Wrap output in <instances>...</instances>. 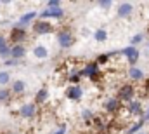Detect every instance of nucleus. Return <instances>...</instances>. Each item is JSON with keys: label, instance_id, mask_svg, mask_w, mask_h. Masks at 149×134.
<instances>
[{"label": "nucleus", "instance_id": "f704fd0d", "mask_svg": "<svg viewBox=\"0 0 149 134\" xmlns=\"http://www.w3.org/2000/svg\"><path fill=\"white\" fill-rule=\"evenodd\" d=\"M139 134H148V133H139Z\"/></svg>", "mask_w": 149, "mask_h": 134}, {"label": "nucleus", "instance_id": "a878e982", "mask_svg": "<svg viewBox=\"0 0 149 134\" xmlns=\"http://www.w3.org/2000/svg\"><path fill=\"white\" fill-rule=\"evenodd\" d=\"M111 59V56H109V52H104V54H99L97 56V59H95V63L99 65V66H102V65H106L108 61Z\"/></svg>", "mask_w": 149, "mask_h": 134}, {"label": "nucleus", "instance_id": "9d476101", "mask_svg": "<svg viewBox=\"0 0 149 134\" xmlns=\"http://www.w3.org/2000/svg\"><path fill=\"white\" fill-rule=\"evenodd\" d=\"M134 14V4L130 2H120L118 7H116V16L125 19V18H130Z\"/></svg>", "mask_w": 149, "mask_h": 134}, {"label": "nucleus", "instance_id": "4468645a", "mask_svg": "<svg viewBox=\"0 0 149 134\" xmlns=\"http://www.w3.org/2000/svg\"><path fill=\"white\" fill-rule=\"evenodd\" d=\"M81 78H83V70L81 68H71V71L68 75V82L71 85H80Z\"/></svg>", "mask_w": 149, "mask_h": 134}, {"label": "nucleus", "instance_id": "c9c22d12", "mask_svg": "<svg viewBox=\"0 0 149 134\" xmlns=\"http://www.w3.org/2000/svg\"><path fill=\"white\" fill-rule=\"evenodd\" d=\"M0 5H2V4H0Z\"/></svg>", "mask_w": 149, "mask_h": 134}, {"label": "nucleus", "instance_id": "423d86ee", "mask_svg": "<svg viewBox=\"0 0 149 134\" xmlns=\"http://www.w3.org/2000/svg\"><path fill=\"white\" fill-rule=\"evenodd\" d=\"M26 37H28V32H26L24 26L14 25L12 30H10V35H9V40H12L14 45H17V44H23V42L26 40Z\"/></svg>", "mask_w": 149, "mask_h": 134}, {"label": "nucleus", "instance_id": "f3484780", "mask_svg": "<svg viewBox=\"0 0 149 134\" xmlns=\"http://www.w3.org/2000/svg\"><path fill=\"white\" fill-rule=\"evenodd\" d=\"M49 96H50V92H49L47 87L38 89L37 94H35V104H43V103H47V101H49Z\"/></svg>", "mask_w": 149, "mask_h": 134}, {"label": "nucleus", "instance_id": "7ed1b4c3", "mask_svg": "<svg viewBox=\"0 0 149 134\" xmlns=\"http://www.w3.org/2000/svg\"><path fill=\"white\" fill-rule=\"evenodd\" d=\"M38 115V104H35V101L31 103H24L19 106V117L24 120H33Z\"/></svg>", "mask_w": 149, "mask_h": 134}, {"label": "nucleus", "instance_id": "b1692460", "mask_svg": "<svg viewBox=\"0 0 149 134\" xmlns=\"http://www.w3.org/2000/svg\"><path fill=\"white\" fill-rule=\"evenodd\" d=\"M94 40H95V42H106V40H108V32H106L104 28L95 30V32H94Z\"/></svg>", "mask_w": 149, "mask_h": 134}, {"label": "nucleus", "instance_id": "20e7f679", "mask_svg": "<svg viewBox=\"0 0 149 134\" xmlns=\"http://www.w3.org/2000/svg\"><path fill=\"white\" fill-rule=\"evenodd\" d=\"M81 70H83V77L88 78V80H92V82H97V80L101 78V66H99L95 61L87 63Z\"/></svg>", "mask_w": 149, "mask_h": 134}, {"label": "nucleus", "instance_id": "aec40b11", "mask_svg": "<svg viewBox=\"0 0 149 134\" xmlns=\"http://www.w3.org/2000/svg\"><path fill=\"white\" fill-rule=\"evenodd\" d=\"M146 126V120L144 118H139L137 122H134L128 129H127V134H139V133H142V127Z\"/></svg>", "mask_w": 149, "mask_h": 134}, {"label": "nucleus", "instance_id": "5701e85b", "mask_svg": "<svg viewBox=\"0 0 149 134\" xmlns=\"http://www.w3.org/2000/svg\"><path fill=\"white\" fill-rule=\"evenodd\" d=\"M10 98H12V91L9 87H0V103L5 104L10 101Z\"/></svg>", "mask_w": 149, "mask_h": 134}, {"label": "nucleus", "instance_id": "c85d7f7f", "mask_svg": "<svg viewBox=\"0 0 149 134\" xmlns=\"http://www.w3.org/2000/svg\"><path fill=\"white\" fill-rule=\"evenodd\" d=\"M47 7H50V9H57V7H63V5H61L59 0H49V2H47Z\"/></svg>", "mask_w": 149, "mask_h": 134}, {"label": "nucleus", "instance_id": "9b49d317", "mask_svg": "<svg viewBox=\"0 0 149 134\" xmlns=\"http://www.w3.org/2000/svg\"><path fill=\"white\" fill-rule=\"evenodd\" d=\"M127 111H128V115H135V117H139V118H142L144 113H146V110L142 108V103L139 99L130 101V103L127 104Z\"/></svg>", "mask_w": 149, "mask_h": 134}, {"label": "nucleus", "instance_id": "39448f33", "mask_svg": "<svg viewBox=\"0 0 149 134\" xmlns=\"http://www.w3.org/2000/svg\"><path fill=\"white\" fill-rule=\"evenodd\" d=\"M31 28H33V33L35 35H49L54 32V25L50 21H47V19H37L31 25Z\"/></svg>", "mask_w": 149, "mask_h": 134}, {"label": "nucleus", "instance_id": "7c9ffc66", "mask_svg": "<svg viewBox=\"0 0 149 134\" xmlns=\"http://www.w3.org/2000/svg\"><path fill=\"white\" fill-rule=\"evenodd\" d=\"M7 44H9V40H7L3 35H0V49H2L3 45H7Z\"/></svg>", "mask_w": 149, "mask_h": 134}, {"label": "nucleus", "instance_id": "a211bd4d", "mask_svg": "<svg viewBox=\"0 0 149 134\" xmlns=\"http://www.w3.org/2000/svg\"><path fill=\"white\" fill-rule=\"evenodd\" d=\"M26 56V47L23 44H17V45H12V59L19 61Z\"/></svg>", "mask_w": 149, "mask_h": 134}, {"label": "nucleus", "instance_id": "0eeeda50", "mask_svg": "<svg viewBox=\"0 0 149 134\" xmlns=\"http://www.w3.org/2000/svg\"><path fill=\"white\" fill-rule=\"evenodd\" d=\"M64 18V9L63 7H57V9H50V7H45L42 12H40V16H38V19H63Z\"/></svg>", "mask_w": 149, "mask_h": 134}, {"label": "nucleus", "instance_id": "473e14b6", "mask_svg": "<svg viewBox=\"0 0 149 134\" xmlns=\"http://www.w3.org/2000/svg\"><path fill=\"white\" fill-rule=\"evenodd\" d=\"M142 118H144L146 122H149V108L146 110V113H144V117H142Z\"/></svg>", "mask_w": 149, "mask_h": 134}, {"label": "nucleus", "instance_id": "dca6fc26", "mask_svg": "<svg viewBox=\"0 0 149 134\" xmlns=\"http://www.w3.org/2000/svg\"><path fill=\"white\" fill-rule=\"evenodd\" d=\"M128 78L132 82H141V80H144V71L137 66H130L128 68Z\"/></svg>", "mask_w": 149, "mask_h": 134}, {"label": "nucleus", "instance_id": "1a4fd4ad", "mask_svg": "<svg viewBox=\"0 0 149 134\" xmlns=\"http://www.w3.org/2000/svg\"><path fill=\"white\" fill-rule=\"evenodd\" d=\"M121 104H123V103L118 99L116 96L108 98V99L104 101V111L109 113V115H114V113H118V111L121 110Z\"/></svg>", "mask_w": 149, "mask_h": 134}, {"label": "nucleus", "instance_id": "4be33fe9", "mask_svg": "<svg viewBox=\"0 0 149 134\" xmlns=\"http://www.w3.org/2000/svg\"><path fill=\"white\" fill-rule=\"evenodd\" d=\"M33 56L38 58V59H45L49 56V49L45 45H35L33 47Z\"/></svg>", "mask_w": 149, "mask_h": 134}, {"label": "nucleus", "instance_id": "ddd939ff", "mask_svg": "<svg viewBox=\"0 0 149 134\" xmlns=\"http://www.w3.org/2000/svg\"><path fill=\"white\" fill-rule=\"evenodd\" d=\"M81 96H83L81 85H70V87L66 89V98H68L70 101H80Z\"/></svg>", "mask_w": 149, "mask_h": 134}, {"label": "nucleus", "instance_id": "393cba45", "mask_svg": "<svg viewBox=\"0 0 149 134\" xmlns=\"http://www.w3.org/2000/svg\"><path fill=\"white\" fill-rule=\"evenodd\" d=\"M9 84H10V73L2 70L0 71V87H7Z\"/></svg>", "mask_w": 149, "mask_h": 134}, {"label": "nucleus", "instance_id": "f257e3e1", "mask_svg": "<svg viewBox=\"0 0 149 134\" xmlns=\"http://www.w3.org/2000/svg\"><path fill=\"white\" fill-rule=\"evenodd\" d=\"M74 42H76L74 33L70 28H63V30L57 32V44H59L61 49H71L74 45Z\"/></svg>", "mask_w": 149, "mask_h": 134}, {"label": "nucleus", "instance_id": "bb28decb", "mask_svg": "<svg viewBox=\"0 0 149 134\" xmlns=\"http://www.w3.org/2000/svg\"><path fill=\"white\" fill-rule=\"evenodd\" d=\"M142 40H144V33H135L132 38H130V45H134V47H135V45H137V44H141Z\"/></svg>", "mask_w": 149, "mask_h": 134}, {"label": "nucleus", "instance_id": "c756f323", "mask_svg": "<svg viewBox=\"0 0 149 134\" xmlns=\"http://www.w3.org/2000/svg\"><path fill=\"white\" fill-rule=\"evenodd\" d=\"M3 63H5V66H14V65H17L19 61H16V59H12V58H10V59H5Z\"/></svg>", "mask_w": 149, "mask_h": 134}, {"label": "nucleus", "instance_id": "f03ea898", "mask_svg": "<svg viewBox=\"0 0 149 134\" xmlns=\"http://www.w3.org/2000/svg\"><path fill=\"white\" fill-rule=\"evenodd\" d=\"M116 98L121 101V103H130V101L135 99V85L134 84H123L118 87L116 91Z\"/></svg>", "mask_w": 149, "mask_h": 134}, {"label": "nucleus", "instance_id": "6e6552de", "mask_svg": "<svg viewBox=\"0 0 149 134\" xmlns=\"http://www.w3.org/2000/svg\"><path fill=\"white\" fill-rule=\"evenodd\" d=\"M121 56H125V58H127V61H128V65H130V66H135V65H137V61H139V58H141V52H139V49H137V47L128 45V47H123V49H121Z\"/></svg>", "mask_w": 149, "mask_h": 134}, {"label": "nucleus", "instance_id": "6ab92c4d", "mask_svg": "<svg viewBox=\"0 0 149 134\" xmlns=\"http://www.w3.org/2000/svg\"><path fill=\"white\" fill-rule=\"evenodd\" d=\"M10 91H12V94H23L24 91H26V82L24 80H21V78H17V80H14L12 82V85H10Z\"/></svg>", "mask_w": 149, "mask_h": 134}, {"label": "nucleus", "instance_id": "72a5a7b5", "mask_svg": "<svg viewBox=\"0 0 149 134\" xmlns=\"http://www.w3.org/2000/svg\"><path fill=\"white\" fill-rule=\"evenodd\" d=\"M3 134H17V133H12V131H9V133H3Z\"/></svg>", "mask_w": 149, "mask_h": 134}, {"label": "nucleus", "instance_id": "cd10ccee", "mask_svg": "<svg viewBox=\"0 0 149 134\" xmlns=\"http://www.w3.org/2000/svg\"><path fill=\"white\" fill-rule=\"evenodd\" d=\"M97 5H99L102 11H109V9L113 7V2H111V0H99V2H97Z\"/></svg>", "mask_w": 149, "mask_h": 134}, {"label": "nucleus", "instance_id": "412c9836", "mask_svg": "<svg viewBox=\"0 0 149 134\" xmlns=\"http://www.w3.org/2000/svg\"><path fill=\"white\" fill-rule=\"evenodd\" d=\"M81 120H83L85 124H92V122L95 120V113H94V110H90V108H83V110H81Z\"/></svg>", "mask_w": 149, "mask_h": 134}, {"label": "nucleus", "instance_id": "2f4dec72", "mask_svg": "<svg viewBox=\"0 0 149 134\" xmlns=\"http://www.w3.org/2000/svg\"><path fill=\"white\" fill-rule=\"evenodd\" d=\"M52 134H66V126L63 124V126H61V127H59V129H57L56 133H52Z\"/></svg>", "mask_w": 149, "mask_h": 134}, {"label": "nucleus", "instance_id": "f8f14e48", "mask_svg": "<svg viewBox=\"0 0 149 134\" xmlns=\"http://www.w3.org/2000/svg\"><path fill=\"white\" fill-rule=\"evenodd\" d=\"M38 16H40V12H37V11H30V12H24L21 18H19V21L16 23V25H19V26H28V25H33L35 21L38 19Z\"/></svg>", "mask_w": 149, "mask_h": 134}, {"label": "nucleus", "instance_id": "2eb2a0df", "mask_svg": "<svg viewBox=\"0 0 149 134\" xmlns=\"http://www.w3.org/2000/svg\"><path fill=\"white\" fill-rule=\"evenodd\" d=\"M92 124H94V127H95L97 134H108L109 133V122H108V120L95 117V120H94Z\"/></svg>", "mask_w": 149, "mask_h": 134}]
</instances>
